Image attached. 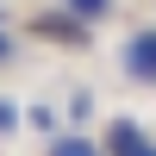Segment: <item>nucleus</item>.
Segmentation results:
<instances>
[{
    "instance_id": "f257e3e1",
    "label": "nucleus",
    "mask_w": 156,
    "mask_h": 156,
    "mask_svg": "<svg viewBox=\"0 0 156 156\" xmlns=\"http://www.w3.org/2000/svg\"><path fill=\"white\" fill-rule=\"evenodd\" d=\"M125 75L144 81V87H156V25H137L125 37Z\"/></svg>"
},
{
    "instance_id": "f03ea898",
    "label": "nucleus",
    "mask_w": 156,
    "mask_h": 156,
    "mask_svg": "<svg viewBox=\"0 0 156 156\" xmlns=\"http://www.w3.org/2000/svg\"><path fill=\"white\" fill-rule=\"evenodd\" d=\"M37 37H62V44H87V19H81V12H44V19H37Z\"/></svg>"
},
{
    "instance_id": "7ed1b4c3",
    "label": "nucleus",
    "mask_w": 156,
    "mask_h": 156,
    "mask_svg": "<svg viewBox=\"0 0 156 156\" xmlns=\"http://www.w3.org/2000/svg\"><path fill=\"white\" fill-rule=\"evenodd\" d=\"M144 144H150V137L137 131V119H112L106 125V156H137Z\"/></svg>"
},
{
    "instance_id": "20e7f679",
    "label": "nucleus",
    "mask_w": 156,
    "mask_h": 156,
    "mask_svg": "<svg viewBox=\"0 0 156 156\" xmlns=\"http://www.w3.org/2000/svg\"><path fill=\"white\" fill-rule=\"evenodd\" d=\"M50 156H100V144H87L81 131H62V137H50Z\"/></svg>"
},
{
    "instance_id": "39448f33",
    "label": "nucleus",
    "mask_w": 156,
    "mask_h": 156,
    "mask_svg": "<svg viewBox=\"0 0 156 156\" xmlns=\"http://www.w3.org/2000/svg\"><path fill=\"white\" fill-rule=\"evenodd\" d=\"M112 0H69V12H81V19H106Z\"/></svg>"
},
{
    "instance_id": "423d86ee",
    "label": "nucleus",
    "mask_w": 156,
    "mask_h": 156,
    "mask_svg": "<svg viewBox=\"0 0 156 156\" xmlns=\"http://www.w3.org/2000/svg\"><path fill=\"white\" fill-rule=\"evenodd\" d=\"M0 131H19V106L12 100H0Z\"/></svg>"
},
{
    "instance_id": "0eeeda50",
    "label": "nucleus",
    "mask_w": 156,
    "mask_h": 156,
    "mask_svg": "<svg viewBox=\"0 0 156 156\" xmlns=\"http://www.w3.org/2000/svg\"><path fill=\"white\" fill-rule=\"evenodd\" d=\"M0 62H12V37L6 31H0Z\"/></svg>"
},
{
    "instance_id": "6e6552de",
    "label": "nucleus",
    "mask_w": 156,
    "mask_h": 156,
    "mask_svg": "<svg viewBox=\"0 0 156 156\" xmlns=\"http://www.w3.org/2000/svg\"><path fill=\"white\" fill-rule=\"evenodd\" d=\"M137 156H156V144H144V150H137Z\"/></svg>"
}]
</instances>
